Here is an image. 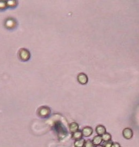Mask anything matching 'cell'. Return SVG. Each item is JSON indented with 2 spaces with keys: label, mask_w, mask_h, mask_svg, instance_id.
Here are the masks:
<instances>
[{
  "label": "cell",
  "mask_w": 139,
  "mask_h": 147,
  "mask_svg": "<svg viewBox=\"0 0 139 147\" xmlns=\"http://www.w3.org/2000/svg\"><path fill=\"white\" fill-rule=\"evenodd\" d=\"M19 55L20 58L24 61H26L29 60L31 56L29 51L26 49H20L19 52Z\"/></svg>",
  "instance_id": "1"
},
{
  "label": "cell",
  "mask_w": 139,
  "mask_h": 147,
  "mask_svg": "<svg viewBox=\"0 0 139 147\" xmlns=\"http://www.w3.org/2000/svg\"><path fill=\"white\" fill-rule=\"evenodd\" d=\"M51 113V110L48 107L43 106L38 110V114L42 117H46Z\"/></svg>",
  "instance_id": "2"
},
{
  "label": "cell",
  "mask_w": 139,
  "mask_h": 147,
  "mask_svg": "<svg viewBox=\"0 0 139 147\" xmlns=\"http://www.w3.org/2000/svg\"><path fill=\"white\" fill-rule=\"evenodd\" d=\"M123 137L126 140H130L133 136V131L129 128H125L122 131Z\"/></svg>",
  "instance_id": "3"
},
{
  "label": "cell",
  "mask_w": 139,
  "mask_h": 147,
  "mask_svg": "<svg viewBox=\"0 0 139 147\" xmlns=\"http://www.w3.org/2000/svg\"><path fill=\"white\" fill-rule=\"evenodd\" d=\"M77 80L79 83L82 85H86L88 81V76L84 73H80L77 76Z\"/></svg>",
  "instance_id": "4"
},
{
  "label": "cell",
  "mask_w": 139,
  "mask_h": 147,
  "mask_svg": "<svg viewBox=\"0 0 139 147\" xmlns=\"http://www.w3.org/2000/svg\"><path fill=\"white\" fill-rule=\"evenodd\" d=\"M83 136L86 137H88L91 136L93 133V129L90 126H86L82 129Z\"/></svg>",
  "instance_id": "5"
},
{
  "label": "cell",
  "mask_w": 139,
  "mask_h": 147,
  "mask_svg": "<svg viewBox=\"0 0 139 147\" xmlns=\"http://www.w3.org/2000/svg\"><path fill=\"white\" fill-rule=\"evenodd\" d=\"M96 132L98 135L102 136L106 133V128L103 125H97L96 128Z\"/></svg>",
  "instance_id": "6"
},
{
  "label": "cell",
  "mask_w": 139,
  "mask_h": 147,
  "mask_svg": "<svg viewBox=\"0 0 139 147\" xmlns=\"http://www.w3.org/2000/svg\"><path fill=\"white\" fill-rule=\"evenodd\" d=\"M69 129L70 132L72 134H73L75 132L79 130V125L76 122L71 123L69 125Z\"/></svg>",
  "instance_id": "7"
},
{
  "label": "cell",
  "mask_w": 139,
  "mask_h": 147,
  "mask_svg": "<svg viewBox=\"0 0 139 147\" xmlns=\"http://www.w3.org/2000/svg\"><path fill=\"white\" fill-rule=\"evenodd\" d=\"M102 141H103V140H102V136H100V135L95 136L92 141L93 144L95 146L100 145V144L102 143Z\"/></svg>",
  "instance_id": "8"
},
{
  "label": "cell",
  "mask_w": 139,
  "mask_h": 147,
  "mask_svg": "<svg viewBox=\"0 0 139 147\" xmlns=\"http://www.w3.org/2000/svg\"><path fill=\"white\" fill-rule=\"evenodd\" d=\"M83 136V134H82V131L78 130L72 134V138L74 139V140H78L82 138Z\"/></svg>",
  "instance_id": "9"
},
{
  "label": "cell",
  "mask_w": 139,
  "mask_h": 147,
  "mask_svg": "<svg viewBox=\"0 0 139 147\" xmlns=\"http://www.w3.org/2000/svg\"><path fill=\"white\" fill-rule=\"evenodd\" d=\"M86 141L83 138H81L78 140H76L74 143L75 147H84L85 145Z\"/></svg>",
  "instance_id": "10"
},
{
  "label": "cell",
  "mask_w": 139,
  "mask_h": 147,
  "mask_svg": "<svg viewBox=\"0 0 139 147\" xmlns=\"http://www.w3.org/2000/svg\"><path fill=\"white\" fill-rule=\"evenodd\" d=\"M102 140L104 142H107L111 141L112 140V135L109 134V133H106L104 135H103L102 136Z\"/></svg>",
  "instance_id": "11"
},
{
  "label": "cell",
  "mask_w": 139,
  "mask_h": 147,
  "mask_svg": "<svg viewBox=\"0 0 139 147\" xmlns=\"http://www.w3.org/2000/svg\"><path fill=\"white\" fill-rule=\"evenodd\" d=\"M15 24V21L14 20H7L5 23V26L6 27H9V28H11L13 26H14Z\"/></svg>",
  "instance_id": "12"
},
{
  "label": "cell",
  "mask_w": 139,
  "mask_h": 147,
  "mask_svg": "<svg viewBox=\"0 0 139 147\" xmlns=\"http://www.w3.org/2000/svg\"><path fill=\"white\" fill-rule=\"evenodd\" d=\"M84 147H95V146L91 140H87L86 141Z\"/></svg>",
  "instance_id": "13"
},
{
  "label": "cell",
  "mask_w": 139,
  "mask_h": 147,
  "mask_svg": "<svg viewBox=\"0 0 139 147\" xmlns=\"http://www.w3.org/2000/svg\"><path fill=\"white\" fill-rule=\"evenodd\" d=\"M7 6V4L6 1H0V9H5Z\"/></svg>",
  "instance_id": "14"
},
{
  "label": "cell",
  "mask_w": 139,
  "mask_h": 147,
  "mask_svg": "<svg viewBox=\"0 0 139 147\" xmlns=\"http://www.w3.org/2000/svg\"><path fill=\"white\" fill-rule=\"evenodd\" d=\"M112 143H113L112 141L104 142V147H112Z\"/></svg>",
  "instance_id": "15"
},
{
  "label": "cell",
  "mask_w": 139,
  "mask_h": 147,
  "mask_svg": "<svg viewBox=\"0 0 139 147\" xmlns=\"http://www.w3.org/2000/svg\"><path fill=\"white\" fill-rule=\"evenodd\" d=\"M112 147H121V146L118 143H113Z\"/></svg>",
  "instance_id": "16"
},
{
  "label": "cell",
  "mask_w": 139,
  "mask_h": 147,
  "mask_svg": "<svg viewBox=\"0 0 139 147\" xmlns=\"http://www.w3.org/2000/svg\"><path fill=\"white\" fill-rule=\"evenodd\" d=\"M95 147H104L103 146H101V145H98V146H95Z\"/></svg>",
  "instance_id": "17"
}]
</instances>
